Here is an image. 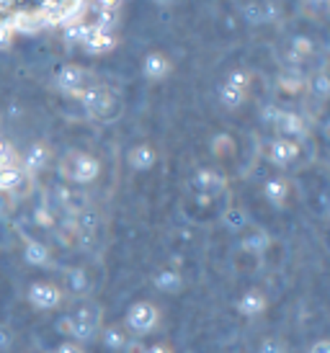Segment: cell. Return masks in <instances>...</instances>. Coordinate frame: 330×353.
Instances as JSON below:
<instances>
[{
	"instance_id": "cell-1",
	"label": "cell",
	"mask_w": 330,
	"mask_h": 353,
	"mask_svg": "<svg viewBox=\"0 0 330 353\" xmlns=\"http://www.w3.org/2000/svg\"><path fill=\"white\" fill-rule=\"evenodd\" d=\"M57 173L59 178L70 183V186H88L93 183L98 176H101V163H98L96 155L90 152H83V150H68L62 160L57 163Z\"/></svg>"
},
{
	"instance_id": "cell-2",
	"label": "cell",
	"mask_w": 330,
	"mask_h": 353,
	"mask_svg": "<svg viewBox=\"0 0 330 353\" xmlns=\"http://www.w3.org/2000/svg\"><path fill=\"white\" fill-rule=\"evenodd\" d=\"M75 99L80 101V106L86 108V114L90 119H96V121H104L106 117H111V111L117 114V96H114V90L106 88V85H86V88L80 90Z\"/></svg>"
},
{
	"instance_id": "cell-3",
	"label": "cell",
	"mask_w": 330,
	"mask_h": 353,
	"mask_svg": "<svg viewBox=\"0 0 330 353\" xmlns=\"http://www.w3.org/2000/svg\"><path fill=\"white\" fill-rule=\"evenodd\" d=\"M88 10V3H78V0H44L39 3V16L41 26H68L72 21L83 19V13Z\"/></svg>"
},
{
	"instance_id": "cell-4",
	"label": "cell",
	"mask_w": 330,
	"mask_h": 353,
	"mask_svg": "<svg viewBox=\"0 0 330 353\" xmlns=\"http://www.w3.org/2000/svg\"><path fill=\"white\" fill-rule=\"evenodd\" d=\"M34 191V176H29L21 163H10V165L0 168V194L10 196L13 201L26 199Z\"/></svg>"
},
{
	"instance_id": "cell-5",
	"label": "cell",
	"mask_w": 330,
	"mask_h": 353,
	"mask_svg": "<svg viewBox=\"0 0 330 353\" xmlns=\"http://www.w3.org/2000/svg\"><path fill=\"white\" fill-rule=\"evenodd\" d=\"M160 323V310H157L153 302H135L129 310H126L124 317V327L135 338H142V335H150Z\"/></svg>"
},
{
	"instance_id": "cell-6",
	"label": "cell",
	"mask_w": 330,
	"mask_h": 353,
	"mask_svg": "<svg viewBox=\"0 0 330 353\" xmlns=\"http://www.w3.org/2000/svg\"><path fill=\"white\" fill-rule=\"evenodd\" d=\"M52 196H55V204L59 209H65L68 216H78L86 206H90V196L80 186H70L65 181H59L57 186L52 188Z\"/></svg>"
},
{
	"instance_id": "cell-7",
	"label": "cell",
	"mask_w": 330,
	"mask_h": 353,
	"mask_svg": "<svg viewBox=\"0 0 330 353\" xmlns=\"http://www.w3.org/2000/svg\"><path fill=\"white\" fill-rule=\"evenodd\" d=\"M26 299H29V304L34 310L49 312V310H57L59 304H62L65 292L57 284H52V281H34L29 286V292H26Z\"/></svg>"
},
{
	"instance_id": "cell-8",
	"label": "cell",
	"mask_w": 330,
	"mask_h": 353,
	"mask_svg": "<svg viewBox=\"0 0 330 353\" xmlns=\"http://www.w3.org/2000/svg\"><path fill=\"white\" fill-rule=\"evenodd\" d=\"M188 188L194 191V194H204V196H220L227 191V178L220 173V170H214V168H202V170H196L191 181H188Z\"/></svg>"
},
{
	"instance_id": "cell-9",
	"label": "cell",
	"mask_w": 330,
	"mask_h": 353,
	"mask_svg": "<svg viewBox=\"0 0 330 353\" xmlns=\"http://www.w3.org/2000/svg\"><path fill=\"white\" fill-rule=\"evenodd\" d=\"M269 160L276 168H294L302 160V142L276 137L269 145Z\"/></svg>"
},
{
	"instance_id": "cell-10",
	"label": "cell",
	"mask_w": 330,
	"mask_h": 353,
	"mask_svg": "<svg viewBox=\"0 0 330 353\" xmlns=\"http://www.w3.org/2000/svg\"><path fill=\"white\" fill-rule=\"evenodd\" d=\"M273 127L279 132V137L291 139V142H304V139L310 137V127H307L304 117L294 114V111H282V117H279V121Z\"/></svg>"
},
{
	"instance_id": "cell-11",
	"label": "cell",
	"mask_w": 330,
	"mask_h": 353,
	"mask_svg": "<svg viewBox=\"0 0 330 353\" xmlns=\"http://www.w3.org/2000/svg\"><path fill=\"white\" fill-rule=\"evenodd\" d=\"M86 80H88V70L75 65V62H68L57 70V88L68 96H78L80 90L86 88Z\"/></svg>"
},
{
	"instance_id": "cell-12",
	"label": "cell",
	"mask_w": 330,
	"mask_h": 353,
	"mask_svg": "<svg viewBox=\"0 0 330 353\" xmlns=\"http://www.w3.org/2000/svg\"><path fill=\"white\" fill-rule=\"evenodd\" d=\"M173 72V62L165 52H147L145 59H142V75L147 80H165L168 75Z\"/></svg>"
},
{
	"instance_id": "cell-13",
	"label": "cell",
	"mask_w": 330,
	"mask_h": 353,
	"mask_svg": "<svg viewBox=\"0 0 330 353\" xmlns=\"http://www.w3.org/2000/svg\"><path fill=\"white\" fill-rule=\"evenodd\" d=\"M90 8L98 10L90 26H93L96 31L114 34V29L119 26V10H122V3H90Z\"/></svg>"
},
{
	"instance_id": "cell-14",
	"label": "cell",
	"mask_w": 330,
	"mask_h": 353,
	"mask_svg": "<svg viewBox=\"0 0 330 353\" xmlns=\"http://www.w3.org/2000/svg\"><path fill=\"white\" fill-rule=\"evenodd\" d=\"M49 160H52V152H49L47 145L34 142V145L23 152V157H21V168H23L29 176H37V173H41V170L49 165Z\"/></svg>"
},
{
	"instance_id": "cell-15",
	"label": "cell",
	"mask_w": 330,
	"mask_h": 353,
	"mask_svg": "<svg viewBox=\"0 0 330 353\" xmlns=\"http://www.w3.org/2000/svg\"><path fill=\"white\" fill-rule=\"evenodd\" d=\"M269 248H271V235L266 230H258V227L248 230V235L240 240V253L253 255V258H263Z\"/></svg>"
},
{
	"instance_id": "cell-16",
	"label": "cell",
	"mask_w": 330,
	"mask_h": 353,
	"mask_svg": "<svg viewBox=\"0 0 330 353\" xmlns=\"http://www.w3.org/2000/svg\"><path fill=\"white\" fill-rule=\"evenodd\" d=\"M23 261L37 268H49L52 265V250L47 243H41L37 237H26V245H23Z\"/></svg>"
},
{
	"instance_id": "cell-17",
	"label": "cell",
	"mask_w": 330,
	"mask_h": 353,
	"mask_svg": "<svg viewBox=\"0 0 330 353\" xmlns=\"http://www.w3.org/2000/svg\"><path fill=\"white\" fill-rule=\"evenodd\" d=\"M291 194V181L284 176H276V178H269L266 183H263V196L269 199L276 209H282L287 206V199Z\"/></svg>"
},
{
	"instance_id": "cell-18",
	"label": "cell",
	"mask_w": 330,
	"mask_h": 353,
	"mask_svg": "<svg viewBox=\"0 0 330 353\" xmlns=\"http://www.w3.org/2000/svg\"><path fill=\"white\" fill-rule=\"evenodd\" d=\"M266 307H269V296L263 294L261 289H248L237 299V312L245 314V317H258V314L266 312Z\"/></svg>"
},
{
	"instance_id": "cell-19",
	"label": "cell",
	"mask_w": 330,
	"mask_h": 353,
	"mask_svg": "<svg viewBox=\"0 0 330 353\" xmlns=\"http://www.w3.org/2000/svg\"><path fill=\"white\" fill-rule=\"evenodd\" d=\"M153 284H155V289L157 292H163V294H178V292H184L186 279L178 268H163V271H157L155 274Z\"/></svg>"
},
{
	"instance_id": "cell-20",
	"label": "cell",
	"mask_w": 330,
	"mask_h": 353,
	"mask_svg": "<svg viewBox=\"0 0 330 353\" xmlns=\"http://www.w3.org/2000/svg\"><path fill=\"white\" fill-rule=\"evenodd\" d=\"M240 10H243V19L248 23H266V21L276 19L279 3H243Z\"/></svg>"
},
{
	"instance_id": "cell-21",
	"label": "cell",
	"mask_w": 330,
	"mask_h": 353,
	"mask_svg": "<svg viewBox=\"0 0 330 353\" xmlns=\"http://www.w3.org/2000/svg\"><path fill=\"white\" fill-rule=\"evenodd\" d=\"M117 34H106V31H90V37H88L86 41H83V50L88 52V54H108V52L117 50Z\"/></svg>"
},
{
	"instance_id": "cell-22",
	"label": "cell",
	"mask_w": 330,
	"mask_h": 353,
	"mask_svg": "<svg viewBox=\"0 0 330 353\" xmlns=\"http://www.w3.org/2000/svg\"><path fill=\"white\" fill-rule=\"evenodd\" d=\"M126 163L135 168V170H150L157 163V152L150 142H142V145H135V148L126 152Z\"/></svg>"
},
{
	"instance_id": "cell-23",
	"label": "cell",
	"mask_w": 330,
	"mask_h": 353,
	"mask_svg": "<svg viewBox=\"0 0 330 353\" xmlns=\"http://www.w3.org/2000/svg\"><path fill=\"white\" fill-rule=\"evenodd\" d=\"M276 85H279V90H282V93H289V96H300L302 90L307 88V78L302 75L300 68H289V70H284L282 75H279Z\"/></svg>"
},
{
	"instance_id": "cell-24",
	"label": "cell",
	"mask_w": 330,
	"mask_h": 353,
	"mask_svg": "<svg viewBox=\"0 0 330 353\" xmlns=\"http://www.w3.org/2000/svg\"><path fill=\"white\" fill-rule=\"evenodd\" d=\"M101 341L106 345L108 351H124L126 341H129V333H126V327L122 323H111L106 327H101Z\"/></svg>"
},
{
	"instance_id": "cell-25",
	"label": "cell",
	"mask_w": 330,
	"mask_h": 353,
	"mask_svg": "<svg viewBox=\"0 0 330 353\" xmlns=\"http://www.w3.org/2000/svg\"><path fill=\"white\" fill-rule=\"evenodd\" d=\"M72 314V320L80 325H90V327H104V310L98 307L96 302H83L78 304V310L75 312H70Z\"/></svg>"
},
{
	"instance_id": "cell-26",
	"label": "cell",
	"mask_w": 330,
	"mask_h": 353,
	"mask_svg": "<svg viewBox=\"0 0 330 353\" xmlns=\"http://www.w3.org/2000/svg\"><path fill=\"white\" fill-rule=\"evenodd\" d=\"M65 284H68L70 296H86L90 294V279L83 268H68L65 271Z\"/></svg>"
},
{
	"instance_id": "cell-27",
	"label": "cell",
	"mask_w": 330,
	"mask_h": 353,
	"mask_svg": "<svg viewBox=\"0 0 330 353\" xmlns=\"http://www.w3.org/2000/svg\"><path fill=\"white\" fill-rule=\"evenodd\" d=\"M222 225L227 232H245L248 225H251V219H248V212H245L243 206H227L222 214Z\"/></svg>"
},
{
	"instance_id": "cell-28",
	"label": "cell",
	"mask_w": 330,
	"mask_h": 353,
	"mask_svg": "<svg viewBox=\"0 0 330 353\" xmlns=\"http://www.w3.org/2000/svg\"><path fill=\"white\" fill-rule=\"evenodd\" d=\"M16 29H19V3L0 0V34L16 37Z\"/></svg>"
},
{
	"instance_id": "cell-29",
	"label": "cell",
	"mask_w": 330,
	"mask_h": 353,
	"mask_svg": "<svg viewBox=\"0 0 330 353\" xmlns=\"http://www.w3.org/2000/svg\"><path fill=\"white\" fill-rule=\"evenodd\" d=\"M90 31H93V26L86 19H78L72 21V23H68V26H62V37H65L68 44H80L83 47V41L90 37Z\"/></svg>"
},
{
	"instance_id": "cell-30",
	"label": "cell",
	"mask_w": 330,
	"mask_h": 353,
	"mask_svg": "<svg viewBox=\"0 0 330 353\" xmlns=\"http://www.w3.org/2000/svg\"><path fill=\"white\" fill-rule=\"evenodd\" d=\"M315 41L310 39V37H304V34H297V37H291V41H289V54L291 57H297L300 62H307V59H312L315 57Z\"/></svg>"
},
{
	"instance_id": "cell-31",
	"label": "cell",
	"mask_w": 330,
	"mask_h": 353,
	"mask_svg": "<svg viewBox=\"0 0 330 353\" xmlns=\"http://www.w3.org/2000/svg\"><path fill=\"white\" fill-rule=\"evenodd\" d=\"M75 225H78V235H93L101 225V212L93 209V206H86L78 216H75Z\"/></svg>"
},
{
	"instance_id": "cell-32",
	"label": "cell",
	"mask_w": 330,
	"mask_h": 353,
	"mask_svg": "<svg viewBox=\"0 0 330 353\" xmlns=\"http://www.w3.org/2000/svg\"><path fill=\"white\" fill-rule=\"evenodd\" d=\"M34 225L41 227V230H47V232H52V230L57 227V216H55V209H52L47 201H41V204L34 209Z\"/></svg>"
},
{
	"instance_id": "cell-33",
	"label": "cell",
	"mask_w": 330,
	"mask_h": 353,
	"mask_svg": "<svg viewBox=\"0 0 330 353\" xmlns=\"http://www.w3.org/2000/svg\"><path fill=\"white\" fill-rule=\"evenodd\" d=\"M251 72H245V70H233V72H227V78H224V85L227 88H235V90H243L248 93L251 88Z\"/></svg>"
},
{
	"instance_id": "cell-34",
	"label": "cell",
	"mask_w": 330,
	"mask_h": 353,
	"mask_svg": "<svg viewBox=\"0 0 330 353\" xmlns=\"http://www.w3.org/2000/svg\"><path fill=\"white\" fill-rule=\"evenodd\" d=\"M245 99H248V93H243V90L227 88V85H222V90H220V101H222L224 108H240Z\"/></svg>"
},
{
	"instance_id": "cell-35",
	"label": "cell",
	"mask_w": 330,
	"mask_h": 353,
	"mask_svg": "<svg viewBox=\"0 0 330 353\" xmlns=\"http://www.w3.org/2000/svg\"><path fill=\"white\" fill-rule=\"evenodd\" d=\"M307 90L310 93H315V99H328L330 93V78L325 75V72H318L315 78H310V83H307Z\"/></svg>"
},
{
	"instance_id": "cell-36",
	"label": "cell",
	"mask_w": 330,
	"mask_h": 353,
	"mask_svg": "<svg viewBox=\"0 0 330 353\" xmlns=\"http://www.w3.org/2000/svg\"><path fill=\"white\" fill-rule=\"evenodd\" d=\"M212 152L217 157H227V155H235V139L230 134H217L212 139Z\"/></svg>"
},
{
	"instance_id": "cell-37",
	"label": "cell",
	"mask_w": 330,
	"mask_h": 353,
	"mask_svg": "<svg viewBox=\"0 0 330 353\" xmlns=\"http://www.w3.org/2000/svg\"><path fill=\"white\" fill-rule=\"evenodd\" d=\"M16 345V333L10 325H0V353H8Z\"/></svg>"
},
{
	"instance_id": "cell-38",
	"label": "cell",
	"mask_w": 330,
	"mask_h": 353,
	"mask_svg": "<svg viewBox=\"0 0 330 353\" xmlns=\"http://www.w3.org/2000/svg\"><path fill=\"white\" fill-rule=\"evenodd\" d=\"M258 353H287V345H284L282 338H266Z\"/></svg>"
},
{
	"instance_id": "cell-39",
	"label": "cell",
	"mask_w": 330,
	"mask_h": 353,
	"mask_svg": "<svg viewBox=\"0 0 330 353\" xmlns=\"http://www.w3.org/2000/svg\"><path fill=\"white\" fill-rule=\"evenodd\" d=\"M282 111L284 108H279L276 103H269V106H263V111H261V119L266 121V124H276L279 121V117H282Z\"/></svg>"
},
{
	"instance_id": "cell-40",
	"label": "cell",
	"mask_w": 330,
	"mask_h": 353,
	"mask_svg": "<svg viewBox=\"0 0 330 353\" xmlns=\"http://www.w3.org/2000/svg\"><path fill=\"white\" fill-rule=\"evenodd\" d=\"M72 314H62L57 323H55V330H57L59 335H72Z\"/></svg>"
},
{
	"instance_id": "cell-41",
	"label": "cell",
	"mask_w": 330,
	"mask_h": 353,
	"mask_svg": "<svg viewBox=\"0 0 330 353\" xmlns=\"http://www.w3.org/2000/svg\"><path fill=\"white\" fill-rule=\"evenodd\" d=\"M16 209V201L10 196H6V194H0V219H6V216H10V212Z\"/></svg>"
},
{
	"instance_id": "cell-42",
	"label": "cell",
	"mask_w": 330,
	"mask_h": 353,
	"mask_svg": "<svg viewBox=\"0 0 330 353\" xmlns=\"http://www.w3.org/2000/svg\"><path fill=\"white\" fill-rule=\"evenodd\" d=\"M52 353H86V348L78 343H72V341H65V343H59Z\"/></svg>"
},
{
	"instance_id": "cell-43",
	"label": "cell",
	"mask_w": 330,
	"mask_h": 353,
	"mask_svg": "<svg viewBox=\"0 0 330 353\" xmlns=\"http://www.w3.org/2000/svg\"><path fill=\"white\" fill-rule=\"evenodd\" d=\"M124 353H145V345L139 343V338H129L124 345Z\"/></svg>"
},
{
	"instance_id": "cell-44",
	"label": "cell",
	"mask_w": 330,
	"mask_h": 353,
	"mask_svg": "<svg viewBox=\"0 0 330 353\" xmlns=\"http://www.w3.org/2000/svg\"><path fill=\"white\" fill-rule=\"evenodd\" d=\"M145 353H175V351L168 343H153V345H147Z\"/></svg>"
},
{
	"instance_id": "cell-45",
	"label": "cell",
	"mask_w": 330,
	"mask_h": 353,
	"mask_svg": "<svg viewBox=\"0 0 330 353\" xmlns=\"http://www.w3.org/2000/svg\"><path fill=\"white\" fill-rule=\"evenodd\" d=\"M310 353H330V343L322 338V341H318V343L310 345Z\"/></svg>"
},
{
	"instance_id": "cell-46",
	"label": "cell",
	"mask_w": 330,
	"mask_h": 353,
	"mask_svg": "<svg viewBox=\"0 0 330 353\" xmlns=\"http://www.w3.org/2000/svg\"><path fill=\"white\" fill-rule=\"evenodd\" d=\"M21 353H31V351H21Z\"/></svg>"
}]
</instances>
